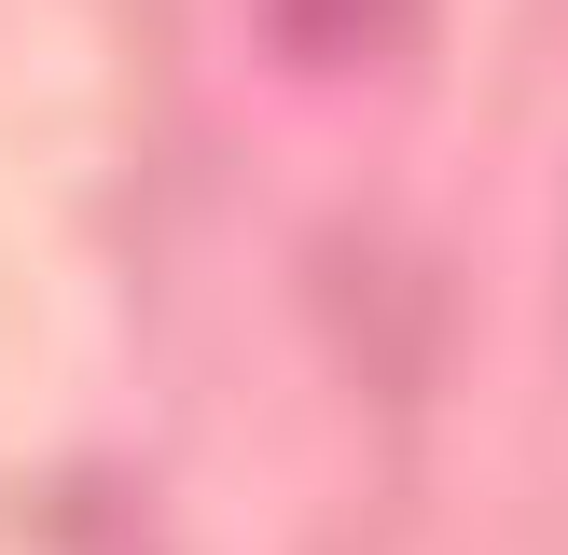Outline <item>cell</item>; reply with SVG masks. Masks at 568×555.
Returning <instances> with one entry per match:
<instances>
[{"label": "cell", "mask_w": 568, "mask_h": 555, "mask_svg": "<svg viewBox=\"0 0 568 555\" xmlns=\"http://www.w3.org/2000/svg\"><path fill=\"white\" fill-rule=\"evenodd\" d=\"M388 14H403V0H277V28H292V56H347V42H375Z\"/></svg>", "instance_id": "1"}]
</instances>
